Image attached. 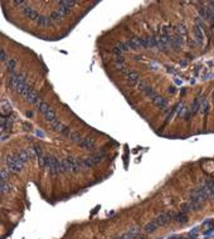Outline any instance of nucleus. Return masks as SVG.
<instances>
[{"instance_id": "1", "label": "nucleus", "mask_w": 214, "mask_h": 239, "mask_svg": "<svg viewBox=\"0 0 214 239\" xmlns=\"http://www.w3.org/2000/svg\"><path fill=\"white\" fill-rule=\"evenodd\" d=\"M209 199V191L207 189L205 185H202L199 187H195V189L190 193V203L193 204L194 210H199L202 209L203 204Z\"/></svg>"}, {"instance_id": "2", "label": "nucleus", "mask_w": 214, "mask_h": 239, "mask_svg": "<svg viewBox=\"0 0 214 239\" xmlns=\"http://www.w3.org/2000/svg\"><path fill=\"white\" fill-rule=\"evenodd\" d=\"M63 165H64L66 173H78L82 169H84L82 159H76V157H72V156L64 159Z\"/></svg>"}, {"instance_id": "3", "label": "nucleus", "mask_w": 214, "mask_h": 239, "mask_svg": "<svg viewBox=\"0 0 214 239\" xmlns=\"http://www.w3.org/2000/svg\"><path fill=\"white\" fill-rule=\"evenodd\" d=\"M5 164L8 166V170L9 171H13V173H19L22 171V169L24 166V164L22 163V161L14 155H8L6 159H5Z\"/></svg>"}, {"instance_id": "4", "label": "nucleus", "mask_w": 214, "mask_h": 239, "mask_svg": "<svg viewBox=\"0 0 214 239\" xmlns=\"http://www.w3.org/2000/svg\"><path fill=\"white\" fill-rule=\"evenodd\" d=\"M37 107H38V109L40 111V112L43 113V116L46 117V120L47 121H49V122H53L54 120H57V117H56V112L54 111L50 108L46 102H43L42 99H39L38 102H37V105H36Z\"/></svg>"}, {"instance_id": "5", "label": "nucleus", "mask_w": 214, "mask_h": 239, "mask_svg": "<svg viewBox=\"0 0 214 239\" xmlns=\"http://www.w3.org/2000/svg\"><path fill=\"white\" fill-rule=\"evenodd\" d=\"M104 156H105V150H102L101 152H97V153H95V155H92V156L82 159L83 167H90V169L93 167L95 165H97L102 159H104Z\"/></svg>"}, {"instance_id": "6", "label": "nucleus", "mask_w": 214, "mask_h": 239, "mask_svg": "<svg viewBox=\"0 0 214 239\" xmlns=\"http://www.w3.org/2000/svg\"><path fill=\"white\" fill-rule=\"evenodd\" d=\"M175 215H176V213H174V211L161 213L160 215H158L155 219H154V221L156 223L158 227H164V225H166L168 223H170L171 220H174Z\"/></svg>"}, {"instance_id": "7", "label": "nucleus", "mask_w": 214, "mask_h": 239, "mask_svg": "<svg viewBox=\"0 0 214 239\" xmlns=\"http://www.w3.org/2000/svg\"><path fill=\"white\" fill-rule=\"evenodd\" d=\"M77 4V2H74V0H62V2H59V12H61L63 15H67L71 13V9L72 6H74Z\"/></svg>"}, {"instance_id": "8", "label": "nucleus", "mask_w": 214, "mask_h": 239, "mask_svg": "<svg viewBox=\"0 0 214 239\" xmlns=\"http://www.w3.org/2000/svg\"><path fill=\"white\" fill-rule=\"evenodd\" d=\"M140 237V228H131L126 233L121 234L120 237H116L115 239H138Z\"/></svg>"}, {"instance_id": "9", "label": "nucleus", "mask_w": 214, "mask_h": 239, "mask_svg": "<svg viewBox=\"0 0 214 239\" xmlns=\"http://www.w3.org/2000/svg\"><path fill=\"white\" fill-rule=\"evenodd\" d=\"M22 13H23V15L25 16V18H29L30 20H38V18H39V14H38V12L34 9V8H32V6H29V5H27L25 8H23L22 9Z\"/></svg>"}, {"instance_id": "10", "label": "nucleus", "mask_w": 214, "mask_h": 239, "mask_svg": "<svg viewBox=\"0 0 214 239\" xmlns=\"http://www.w3.org/2000/svg\"><path fill=\"white\" fill-rule=\"evenodd\" d=\"M78 145H80L83 150L92 151L93 149L96 147V141H95V139H92V137H90V136H87V137H83Z\"/></svg>"}, {"instance_id": "11", "label": "nucleus", "mask_w": 214, "mask_h": 239, "mask_svg": "<svg viewBox=\"0 0 214 239\" xmlns=\"http://www.w3.org/2000/svg\"><path fill=\"white\" fill-rule=\"evenodd\" d=\"M125 76L128 81V84L130 86H135L136 83H139L140 81V76L138 72H134V71H125Z\"/></svg>"}, {"instance_id": "12", "label": "nucleus", "mask_w": 214, "mask_h": 239, "mask_svg": "<svg viewBox=\"0 0 214 239\" xmlns=\"http://www.w3.org/2000/svg\"><path fill=\"white\" fill-rule=\"evenodd\" d=\"M125 45L127 48H132V49L144 48V42L140 38H131V39H128V40L125 42Z\"/></svg>"}, {"instance_id": "13", "label": "nucleus", "mask_w": 214, "mask_h": 239, "mask_svg": "<svg viewBox=\"0 0 214 239\" xmlns=\"http://www.w3.org/2000/svg\"><path fill=\"white\" fill-rule=\"evenodd\" d=\"M0 106H2V116H8V117H9V115L12 113V111H13V107H12L10 102L8 99H2Z\"/></svg>"}, {"instance_id": "14", "label": "nucleus", "mask_w": 214, "mask_h": 239, "mask_svg": "<svg viewBox=\"0 0 214 239\" xmlns=\"http://www.w3.org/2000/svg\"><path fill=\"white\" fill-rule=\"evenodd\" d=\"M193 33H194V39L196 40V43L198 44H203L204 42V33L202 30V28L199 25H195L194 29H193Z\"/></svg>"}, {"instance_id": "15", "label": "nucleus", "mask_w": 214, "mask_h": 239, "mask_svg": "<svg viewBox=\"0 0 214 239\" xmlns=\"http://www.w3.org/2000/svg\"><path fill=\"white\" fill-rule=\"evenodd\" d=\"M203 102H204L203 97H196V98L193 101V103H192V106H190V109H189L192 115L196 113V112H198V111L200 109V107H202V105H203Z\"/></svg>"}, {"instance_id": "16", "label": "nucleus", "mask_w": 214, "mask_h": 239, "mask_svg": "<svg viewBox=\"0 0 214 239\" xmlns=\"http://www.w3.org/2000/svg\"><path fill=\"white\" fill-rule=\"evenodd\" d=\"M54 22L52 20V18L50 16H47V15H40L38 20H37V24L39 25V27H49V25H52Z\"/></svg>"}, {"instance_id": "17", "label": "nucleus", "mask_w": 214, "mask_h": 239, "mask_svg": "<svg viewBox=\"0 0 214 239\" xmlns=\"http://www.w3.org/2000/svg\"><path fill=\"white\" fill-rule=\"evenodd\" d=\"M152 103H154V106H156L158 108H165L166 107V105H168V101H166V98H164V97H161V96H156L155 98L152 99Z\"/></svg>"}, {"instance_id": "18", "label": "nucleus", "mask_w": 214, "mask_h": 239, "mask_svg": "<svg viewBox=\"0 0 214 239\" xmlns=\"http://www.w3.org/2000/svg\"><path fill=\"white\" fill-rule=\"evenodd\" d=\"M0 127H2V133L6 130V129H10L12 127V118L9 117H5V116H2L0 117Z\"/></svg>"}, {"instance_id": "19", "label": "nucleus", "mask_w": 214, "mask_h": 239, "mask_svg": "<svg viewBox=\"0 0 214 239\" xmlns=\"http://www.w3.org/2000/svg\"><path fill=\"white\" fill-rule=\"evenodd\" d=\"M15 156L18 157L23 164H25L27 161L30 159L29 157V153H28V150H19L18 152H15Z\"/></svg>"}, {"instance_id": "20", "label": "nucleus", "mask_w": 214, "mask_h": 239, "mask_svg": "<svg viewBox=\"0 0 214 239\" xmlns=\"http://www.w3.org/2000/svg\"><path fill=\"white\" fill-rule=\"evenodd\" d=\"M114 53L116 54V57L117 56H121L122 53H125V52H127L128 50V48L125 45V43H117L115 47H114Z\"/></svg>"}, {"instance_id": "21", "label": "nucleus", "mask_w": 214, "mask_h": 239, "mask_svg": "<svg viewBox=\"0 0 214 239\" xmlns=\"http://www.w3.org/2000/svg\"><path fill=\"white\" fill-rule=\"evenodd\" d=\"M5 63H6L8 71H9L10 73H16L15 71H16V67H18V63H16V61H15L14 58H9Z\"/></svg>"}, {"instance_id": "22", "label": "nucleus", "mask_w": 214, "mask_h": 239, "mask_svg": "<svg viewBox=\"0 0 214 239\" xmlns=\"http://www.w3.org/2000/svg\"><path fill=\"white\" fill-rule=\"evenodd\" d=\"M158 228H159V227L156 225V223L152 220V221H150V223H148L144 227V232L146 233V234H151V233L155 232V230H156Z\"/></svg>"}, {"instance_id": "23", "label": "nucleus", "mask_w": 214, "mask_h": 239, "mask_svg": "<svg viewBox=\"0 0 214 239\" xmlns=\"http://www.w3.org/2000/svg\"><path fill=\"white\" fill-rule=\"evenodd\" d=\"M39 99H40V98H39L38 93H37L36 91H32V92L29 93V96L25 98V101L29 102V103H32V105H37V102H38Z\"/></svg>"}, {"instance_id": "24", "label": "nucleus", "mask_w": 214, "mask_h": 239, "mask_svg": "<svg viewBox=\"0 0 214 239\" xmlns=\"http://www.w3.org/2000/svg\"><path fill=\"white\" fill-rule=\"evenodd\" d=\"M174 221H176V223H179V224H185L186 221H188V215L185 214V213H178V214L175 215V218H174Z\"/></svg>"}, {"instance_id": "25", "label": "nucleus", "mask_w": 214, "mask_h": 239, "mask_svg": "<svg viewBox=\"0 0 214 239\" xmlns=\"http://www.w3.org/2000/svg\"><path fill=\"white\" fill-rule=\"evenodd\" d=\"M205 186H207V189L209 191V198H212L214 200V179H210L205 183Z\"/></svg>"}, {"instance_id": "26", "label": "nucleus", "mask_w": 214, "mask_h": 239, "mask_svg": "<svg viewBox=\"0 0 214 239\" xmlns=\"http://www.w3.org/2000/svg\"><path fill=\"white\" fill-rule=\"evenodd\" d=\"M50 126H52V129H53L54 131H59V132H62L63 129H64L63 123L59 121V120H54L53 122H50Z\"/></svg>"}, {"instance_id": "27", "label": "nucleus", "mask_w": 214, "mask_h": 239, "mask_svg": "<svg viewBox=\"0 0 214 239\" xmlns=\"http://www.w3.org/2000/svg\"><path fill=\"white\" fill-rule=\"evenodd\" d=\"M144 93H145V96H146V97H149V98H150L151 101H152L154 98H155V97L158 96V95H156V92L154 91V89H152L151 87H149V86L146 87V89L144 91Z\"/></svg>"}, {"instance_id": "28", "label": "nucleus", "mask_w": 214, "mask_h": 239, "mask_svg": "<svg viewBox=\"0 0 214 239\" xmlns=\"http://www.w3.org/2000/svg\"><path fill=\"white\" fill-rule=\"evenodd\" d=\"M70 139H71V141H73V142H77V143H80V142H81V140H82L83 137H82L81 132L76 131V132H72V133H71Z\"/></svg>"}, {"instance_id": "29", "label": "nucleus", "mask_w": 214, "mask_h": 239, "mask_svg": "<svg viewBox=\"0 0 214 239\" xmlns=\"http://www.w3.org/2000/svg\"><path fill=\"white\" fill-rule=\"evenodd\" d=\"M192 210H194V207H193V204L189 201V203H185V204H183L182 205V213H189V211H192Z\"/></svg>"}, {"instance_id": "30", "label": "nucleus", "mask_w": 214, "mask_h": 239, "mask_svg": "<svg viewBox=\"0 0 214 239\" xmlns=\"http://www.w3.org/2000/svg\"><path fill=\"white\" fill-rule=\"evenodd\" d=\"M12 190V185L9 184V181H5V183H2V194H6Z\"/></svg>"}, {"instance_id": "31", "label": "nucleus", "mask_w": 214, "mask_h": 239, "mask_svg": "<svg viewBox=\"0 0 214 239\" xmlns=\"http://www.w3.org/2000/svg\"><path fill=\"white\" fill-rule=\"evenodd\" d=\"M49 16H50V18H52V20H53V22H56V20H59L61 18H63L64 15H63L61 12H59V10H56V12H53L52 14H50Z\"/></svg>"}, {"instance_id": "32", "label": "nucleus", "mask_w": 214, "mask_h": 239, "mask_svg": "<svg viewBox=\"0 0 214 239\" xmlns=\"http://www.w3.org/2000/svg\"><path fill=\"white\" fill-rule=\"evenodd\" d=\"M8 180H9V170L2 169V183H5Z\"/></svg>"}, {"instance_id": "33", "label": "nucleus", "mask_w": 214, "mask_h": 239, "mask_svg": "<svg viewBox=\"0 0 214 239\" xmlns=\"http://www.w3.org/2000/svg\"><path fill=\"white\" fill-rule=\"evenodd\" d=\"M208 111H209V105H208L207 101H204L203 105H202V107H200V112L207 116V115H208Z\"/></svg>"}, {"instance_id": "34", "label": "nucleus", "mask_w": 214, "mask_h": 239, "mask_svg": "<svg viewBox=\"0 0 214 239\" xmlns=\"http://www.w3.org/2000/svg\"><path fill=\"white\" fill-rule=\"evenodd\" d=\"M33 149V151H34V155H36V157H42L43 156V153H42V150H40V147L39 146H37V145H36V146H33L32 147Z\"/></svg>"}, {"instance_id": "35", "label": "nucleus", "mask_w": 214, "mask_h": 239, "mask_svg": "<svg viewBox=\"0 0 214 239\" xmlns=\"http://www.w3.org/2000/svg\"><path fill=\"white\" fill-rule=\"evenodd\" d=\"M146 87H148V83L145 82V81H140V82L138 83V88H139L141 92H144L145 89H146Z\"/></svg>"}, {"instance_id": "36", "label": "nucleus", "mask_w": 214, "mask_h": 239, "mask_svg": "<svg viewBox=\"0 0 214 239\" xmlns=\"http://www.w3.org/2000/svg\"><path fill=\"white\" fill-rule=\"evenodd\" d=\"M0 59H2V62H6L8 59H9V57H8L6 53H5V49H3V48H2V50H0Z\"/></svg>"}, {"instance_id": "37", "label": "nucleus", "mask_w": 214, "mask_h": 239, "mask_svg": "<svg viewBox=\"0 0 214 239\" xmlns=\"http://www.w3.org/2000/svg\"><path fill=\"white\" fill-rule=\"evenodd\" d=\"M38 164L42 169H46V156H42L38 159Z\"/></svg>"}, {"instance_id": "38", "label": "nucleus", "mask_w": 214, "mask_h": 239, "mask_svg": "<svg viewBox=\"0 0 214 239\" xmlns=\"http://www.w3.org/2000/svg\"><path fill=\"white\" fill-rule=\"evenodd\" d=\"M13 4L16 6H22V9L27 6V2H22V0H15V2H13Z\"/></svg>"}, {"instance_id": "39", "label": "nucleus", "mask_w": 214, "mask_h": 239, "mask_svg": "<svg viewBox=\"0 0 214 239\" xmlns=\"http://www.w3.org/2000/svg\"><path fill=\"white\" fill-rule=\"evenodd\" d=\"M61 133H62V135H64V136H68V137H70L72 132H71V130L68 129V127H64V129H63V131H62Z\"/></svg>"}, {"instance_id": "40", "label": "nucleus", "mask_w": 214, "mask_h": 239, "mask_svg": "<svg viewBox=\"0 0 214 239\" xmlns=\"http://www.w3.org/2000/svg\"><path fill=\"white\" fill-rule=\"evenodd\" d=\"M168 93H169V95H174V93H175V87H174V86L169 87V88H168Z\"/></svg>"}, {"instance_id": "41", "label": "nucleus", "mask_w": 214, "mask_h": 239, "mask_svg": "<svg viewBox=\"0 0 214 239\" xmlns=\"http://www.w3.org/2000/svg\"><path fill=\"white\" fill-rule=\"evenodd\" d=\"M36 133L39 136V137H42V139H44V136H46V135H44V132L40 131V130H37V131H36Z\"/></svg>"}, {"instance_id": "42", "label": "nucleus", "mask_w": 214, "mask_h": 239, "mask_svg": "<svg viewBox=\"0 0 214 239\" xmlns=\"http://www.w3.org/2000/svg\"><path fill=\"white\" fill-rule=\"evenodd\" d=\"M213 232H214V229H213V228H212V229H210V230H207V232H205V235H209V234H212V233H213Z\"/></svg>"}, {"instance_id": "43", "label": "nucleus", "mask_w": 214, "mask_h": 239, "mask_svg": "<svg viewBox=\"0 0 214 239\" xmlns=\"http://www.w3.org/2000/svg\"><path fill=\"white\" fill-rule=\"evenodd\" d=\"M27 116H28V117H33V112H32V111H28V112H27Z\"/></svg>"}, {"instance_id": "44", "label": "nucleus", "mask_w": 214, "mask_h": 239, "mask_svg": "<svg viewBox=\"0 0 214 239\" xmlns=\"http://www.w3.org/2000/svg\"><path fill=\"white\" fill-rule=\"evenodd\" d=\"M212 98H213V102H214V91L212 92Z\"/></svg>"}]
</instances>
